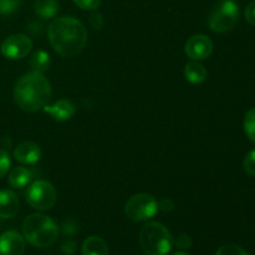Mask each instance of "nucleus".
Masks as SVG:
<instances>
[{
	"label": "nucleus",
	"mask_w": 255,
	"mask_h": 255,
	"mask_svg": "<svg viewBox=\"0 0 255 255\" xmlns=\"http://www.w3.org/2000/svg\"><path fill=\"white\" fill-rule=\"evenodd\" d=\"M184 76L192 84H202L207 79V70L202 64L197 61L188 62L184 67Z\"/></svg>",
	"instance_id": "15"
},
{
	"label": "nucleus",
	"mask_w": 255,
	"mask_h": 255,
	"mask_svg": "<svg viewBox=\"0 0 255 255\" xmlns=\"http://www.w3.org/2000/svg\"><path fill=\"white\" fill-rule=\"evenodd\" d=\"M25 238L16 231H7L0 236V255H22Z\"/></svg>",
	"instance_id": "10"
},
{
	"label": "nucleus",
	"mask_w": 255,
	"mask_h": 255,
	"mask_svg": "<svg viewBox=\"0 0 255 255\" xmlns=\"http://www.w3.org/2000/svg\"><path fill=\"white\" fill-rule=\"evenodd\" d=\"M82 255H109V247L100 237H90L82 244Z\"/></svg>",
	"instance_id": "14"
},
{
	"label": "nucleus",
	"mask_w": 255,
	"mask_h": 255,
	"mask_svg": "<svg viewBox=\"0 0 255 255\" xmlns=\"http://www.w3.org/2000/svg\"><path fill=\"white\" fill-rule=\"evenodd\" d=\"M90 24H91V26L94 29H101L102 25H104V20H102L101 14H99V12H92L91 16H90Z\"/></svg>",
	"instance_id": "27"
},
{
	"label": "nucleus",
	"mask_w": 255,
	"mask_h": 255,
	"mask_svg": "<svg viewBox=\"0 0 255 255\" xmlns=\"http://www.w3.org/2000/svg\"><path fill=\"white\" fill-rule=\"evenodd\" d=\"M49 40L52 49L62 57H74L87 42V30L80 20L72 16L55 19L49 26Z\"/></svg>",
	"instance_id": "1"
},
{
	"label": "nucleus",
	"mask_w": 255,
	"mask_h": 255,
	"mask_svg": "<svg viewBox=\"0 0 255 255\" xmlns=\"http://www.w3.org/2000/svg\"><path fill=\"white\" fill-rule=\"evenodd\" d=\"M34 9L42 19H51L59 10V2L57 0H35Z\"/></svg>",
	"instance_id": "17"
},
{
	"label": "nucleus",
	"mask_w": 255,
	"mask_h": 255,
	"mask_svg": "<svg viewBox=\"0 0 255 255\" xmlns=\"http://www.w3.org/2000/svg\"><path fill=\"white\" fill-rule=\"evenodd\" d=\"M75 4L82 10H96L101 4V0H74Z\"/></svg>",
	"instance_id": "24"
},
{
	"label": "nucleus",
	"mask_w": 255,
	"mask_h": 255,
	"mask_svg": "<svg viewBox=\"0 0 255 255\" xmlns=\"http://www.w3.org/2000/svg\"><path fill=\"white\" fill-rule=\"evenodd\" d=\"M244 16H246V20L249 22V24L255 26V0L247 6L246 12H244Z\"/></svg>",
	"instance_id": "26"
},
{
	"label": "nucleus",
	"mask_w": 255,
	"mask_h": 255,
	"mask_svg": "<svg viewBox=\"0 0 255 255\" xmlns=\"http://www.w3.org/2000/svg\"><path fill=\"white\" fill-rule=\"evenodd\" d=\"M216 255H251L247 251H244L242 247L237 246V244H224L221 248L217 251Z\"/></svg>",
	"instance_id": "20"
},
{
	"label": "nucleus",
	"mask_w": 255,
	"mask_h": 255,
	"mask_svg": "<svg viewBox=\"0 0 255 255\" xmlns=\"http://www.w3.org/2000/svg\"><path fill=\"white\" fill-rule=\"evenodd\" d=\"M62 251L66 254H72L75 252V243L72 241H67L62 244Z\"/></svg>",
	"instance_id": "28"
},
{
	"label": "nucleus",
	"mask_w": 255,
	"mask_h": 255,
	"mask_svg": "<svg viewBox=\"0 0 255 255\" xmlns=\"http://www.w3.org/2000/svg\"><path fill=\"white\" fill-rule=\"evenodd\" d=\"M56 191L47 181H36L27 188L26 201L37 211H49L56 203Z\"/></svg>",
	"instance_id": "7"
},
{
	"label": "nucleus",
	"mask_w": 255,
	"mask_h": 255,
	"mask_svg": "<svg viewBox=\"0 0 255 255\" xmlns=\"http://www.w3.org/2000/svg\"><path fill=\"white\" fill-rule=\"evenodd\" d=\"M44 111L49 114L55 121L61 122L71 119L76 112V109H75V105L69 100H60L54 105H46L44 107Z\"/></svg>",
	"instance_id": "12"
},
{
	"label": "nucleus",
	"mask_w": 255,
	"mask_h": 255,
	"mask_svg": "<svg viewBox=\"0 0 255 255\" xmlns=\"http://www.w3.org/2000/svg\"><path fill=\"white\" fill-rule=\"evenodd\" d=\"M158 209V202L152 194L138 193L127 201L125 213L131 221L144 222L151 219Z\"/></svg>",
	"instance_id": "6"
},
{
	"label": "nucleus",
	"mask_w": 255,
	"mask_h": 255,
	"mask_svg": "<svg viewBox=\"0 0 255 255\" xmlns=\"http://www.w3.org/2000/svg\"><path fill=\"white\" fill-rule=\"evenodd\" d=\"M176 246L181 249H189L192 247L191 237L187 236V234H181V236L177 237Z\"/></svg>",
	"instance_id": "25"
},
{
	"label": "nucleus",
	"mask_w": 255,
	"mask_h": 255,
	"mask_svg": "<svg viewBox=\"0 0 255 255\" xmlns=\"http://www.w3.org/2000/svg\"><path fill=\"white\" fill-rule=\"evenodd\" d=\"M40 156H41V151L34 142H22L14 151L15 159L22 164L36 163L40 159Z\"/></svg>",
	"instance_id": "13"
},
{
	"label": "nucleus",
	"mask_w": 255,
	"mask_h": 255,
	"mask_svg": "<svg viewBox=\"0 0 255 255\" xmlns=\"http://www.w3.org/2000/svg\"><path fill=\"white\" fill-rule=\"evenodd\" d=\"M244 131L248 138L255 143V109L249 110L244 117Z\"/></svg>",
	"instance_id": "19"
},
{
	"label": "nucleus",
	"mask_w": 255,
	"mask_h": 255,
	"mask_svg": "<svg viewBox=\"0 0 255 255\" xmlns=\"http://www.w3.org/2000/svg\"><path fill=\"white\" fill-rule=\"evenodd\" d=\"M20 6V0H0V14L11 15Z\"/></svg>",
	"instance_id": "21"
},
{
	"label": "nucleus",
	"mask_w": 255,
	"mask_h": 255,
	"mask_svg": "<svg viewBox=\"0 0 255 255\" xmlns=\"http://www.w3.org/2000/svg\"><path fill=\"white\" fill-rule=\"evenodd\" d=\"M173 255H189L188 253H184V252H177V253H174Z\"/></svg>",
	"instance_id": "29"
},
{
	"label": "nucleus",
	"mask_w": 255,
	"mask_h": 255,
	"mask_svg": "<svg viewBox=\"0 0 255 255\" xmlns=\"http://www.w3.org/2000/svg\"><path fill=\"white\" fill-rule=\"evenodd\" d=\"M10 164H11V161H10L9 153L5 149H0V178H2L9 172Z\"/></svg>",
	"instance_id": "23"
},
{
	"label": "nucleus",
	"mask_w": 255,
	"mask_h": 255,
	"mask_svg": "<svg viewBox=\"0 0 255 255\" xmlns=\"http://www.w3.org/2000/svg\"><path fill=\"white\" fill-rule=\"evenodd\" d=\"M184 51L189 59L204 60L213 52V42L206 35H194L187 41Z\"/></svg>",
	"instance_id": "9"
},
{
	"label": "nucleus",
	"mask_w": 255,
	"mask_h": 255,
	"mask_svg": "<svg viewBox=\"0 0 255 255\" xmlns=\"http://www.w3.org/2000/svg\"><path fill=\"white\" fill-rule=\"evenodd\" d=\"M22 236L31 246L47 248L57 239L59 228L50 217L35 213L25 218L22 223Z\"/></svg>",
	"instance_id": "3"
},
{
	"label": "nucleus",
	"mask_w": 255,
	"mask_h": 255,
	"mask_svg": "<svg viewBox=\"0 0 255 255\" xmlns=\"http://www.w3.org/2000/svg\"><path fill=\"white\" fill-rule=\"evenodd\" d=\"M222 1H223V0H222Z\"/></svg>",
	"instance_id": "30"
},
{
	"label": "nucleus",
	"mask_w": 255,
	"mask_h": 255,
	"mask_svg": "<svg viewBox=\"0 0 255 255\" xmlns=\"http://www.w3.org/2000/svg\"><path fill=\"white\" fill-rule=\"evenodd\" d=\"M32 49V41L27 35L14 34L2 41L1 54L9 60H20L27 56Z\"/></svg>",
	"instance_id": "8"
},
{
	"label": "nucleus",
	"mask_w": 255,
	"mask_h": 255,
	"mask_svg": "<svg viewBox=\"0 0 255 255\" xmlns=\"http://www.w3.org/2000/svg\"><path fill=\"white\" fill-rule=\"evenodd\" d=\"M31 181V172L25 167H15L9 173V184L12 188H24Z\"/></svg>",
	"instance_id": "16"
},
{
	"label": "nucleus",
	"mask_w": 255,
	"mask_h": 255,
	"mask_svg": "<svg viewBox=\"0 0 255 255\" xmlns=\"http://www.w3.org/2000/svg\"><path fill=\"white\" fill-rule=\"evenodd\" d=\"M244 171L249 174V176L255 177V149L249 152L246 156L243 162Z\"/></svg>",
	"instance_id": "22"
},
{
	"label": "nucleus",
	"mask_w": 255,
	"mask_h": 255,
	"mask_svg": "<svg viewBox=\"0 0 255 255\" xmlns=\"http://www.w3.org/2000/svg\"><path fill=\"white\" fill-rule=\"evenodd\" d=\"M50 66V55L46 51H39L35 52L30 59V67H31L32 72H37V74H44L47 71Z\"/></svg>",
	"instance_id": "18"
},
{
	"label": "nucleus",
	"mask_w": 255,
	"mask_h": 255,
	"mask_svg": "<svg viewBox=\"0 0 255 255\" xmlns=\"http://www.w3.org/2000/svg\"><path fill=\"white\" fill-rule=\"evenodd\" d=\"M239 20V6L233 0H223L212 10L208 25L212 31L227 32L233 29Z\"/></svg>",
	"instance_id": "5"
},
{
	"label": "nucleus",
	"mask_w": 255,
	"mask_h": 255,
	"mask_svg": "<svg viewBox=\"0 0 255 255\" xmlns=\"http://www.w3.org/2000/svg\"><path fill=\"white\" fill-rule=\"evenodd\" d=\"M139 244L146 255H167L173 247V237L163 224L149 222L139 232Z\"/></svg>",
	"instance_id": "4"
},
{
	"label": "nucleus",
	"mask_w": 255,
	"mask_h": 255,
	"mask_svg": "<svg viewBox=\"0 0 255 255\" xmlns=\"http://www.w3.org/2000/svg\"><path fill=\"white\" fill-rule=\"evenodd\" d=\"M51 97V85L42 74L30 72L17 80L14 89L15 104L21 110L35 112L44 109Z\"/></svg>",
	"instance_id": "2"
},
{
	"label": "nucleus",
	"mask_w": 255,
	"mask_h": 255,
	"mask_svg": "<svg viewBox=\"0 0 255 255\" xmlns=\"http://www.w3.org/2000/svg\"><path fill=\"white\" fill-rule=\"evenodd\" d=\"M20 202L16 194L9 189L0 191V218L10 219L17 214Z\"/></svg>",
	"instance_id": "11"
}]
</instances>
